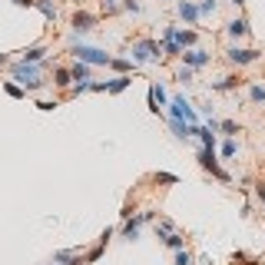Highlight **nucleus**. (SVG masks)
I'll return each mask as SVG.
<instances>
[{
  "label": "nucleus",
  "mask_w": 265,
  "mask_h": 265,
  "mask_svg": "<svg viewBox=\"0 0 265 265\" xmlns=\"http://www.w3.org/2000/svg\"><path fill=\"white\" fill-rule=\"evenodd\" d=\"M0 63H7V53H0Z\"/></svg>",
  "instance_id": "obj_33"
},
{
  "label": "nucleus",
  "mask_w": 265,
  "mask_h": 265,
  "mask_svg": "<svg viewBox=\"0 0 265 265\" xmlns=\"http://www.w3.org/2000/svg\"><path fill=\"white\" fill-rule=\"evenodd\" d=\"M232 4H235V7H242V4H245V0H232Z\"/></svg>",
  "instance_id": "obj_34"
},
{
  "label": "nucleus",
  "mask_w": 265,
  "mask_h": 265,
  "mask_svg": "<svg viewBox=\"0 0 265 265\" xmlns=\"http://www.w3.org/2000/svg\"><path fill=\"white\" fill-rule=\"evenodd\" d=\"M70 73H73V80H90V63H80V60H76Z\"/></svg>",
  "instance_id": "obj_24"
},
{
  "label": "nucleus",
  "mask_w": 265,
  "mask_h": 265,
  "mask_svg": "<svg viewBox=\"0 0 265 265\" xmlns=\"http://www.w3.org/2000/svg\"><path fill=\"white\" fill-rule=\"evenodd\" d=\"M258 56H262V53H258V50H252V47H232V50H229V60H232L235 66H245V63H255Z\"/></svg>",
  "instance_id": "obj_6"
},
{
  "label": "nucleus",
  "mask_w": 265,
  "mask_h": 265,
  "mask_svg": "<svg viewBox=\"0 0 265 265\" xmlns=\"http://www.w3.org/2000/svg\"><path fill=\"white\" fill-rule=\"evenodd\" d=\"M110 70H116V73H129V70H133V60H120V56H110Z\"/></svg>",
  "instance_id": "obj_23"
},
{
  "label": "nucleus",
  "mask_w": 265,
  "mask_h": 265,
  "mask_svg": "<svg viewBox=\"0 0 265 265\" xmlns=\"http://www.w3.org/2000/svg\"><path fill=\"white\" fill-rule=\"evenodd\" d=\"M129 83H133V76H129V73H120L116 80H106V83H90V90H93V93H123V90H126Z\"/></svg>",
  "instance_id": "obj_4"
},
{
  "label": "nucleus",
  "mask_w": 265,
  "mask_h": 265,
  "mask_svg": "<svg viewBox=\"0 0 265 265\" xmlns=\"http://www.w3.org/2000/svg\"><path fill=\"white\" fill-rule=\"evenodd\" d=\"M166 103H169V100H166V90H162V83H153V86H149V110L159 116Z\"/></svg>",
  "instance_id": "obj_10"
},
{
  "label": "nucleus",
  "mask_w": 265,
  "mask_h": 265,
  "mask_svg": "<svg viewBox=\"0 0 265 265\" xmlns=\"http://www.w3.org/2000/svg\"><path fill=\"white\" fill-rule=\"evenodd\" d=\"M176 80L183 83V86H189V83H193V66H183V70H176Z\"/></svg>",
  "instance_id": "obj_28"
},
{
  "label": "nucleus",
  "mask_w": 265,
  "mask_h": 265,
  "mask_svg": "<svg viewBox=\"0 0 265 265\" xmlns=\"http://www.w3.org/2000/svg\"><path fill=\"white\" fill-rule=\"evenodd\" d=\"M216 10H219L216 0H202V4H199V20H202V17H216Z\"/></svg>",
  "instance_id": "obj_25"
},
{
  "label": "nucleus",
  "mask_w": 265,
  "mask_h": 265,
  "mask_svg": "<svg viewBox=\"0 0 265 265\" xmlns=\"http://www.w3.org/2000/svg\"><path fill=\"white\" fill-rule=\"evenodd\" d=\"M43 56H47V47H43V43H37V47H27V50H24V60H27V63H40Z\"/></svg>",
  "instance_id": "obj_15"
},
{
  "label": "nucleus",
  "mask_w": 265,
  "mask_h": 265,
  "mask_svg": "<svg viewBox=\"0 0 265 265\" xmlns=\"http://www.w3.org/2000/svg\"><path fill=\"white\" fill-rule=\"evenodd\" d=\"M162 242H166V245H169V249H172V252L186 249V239H183V235L176 232V229H172V232H166V235H162Z\"/></svg>",
  "instance_id": "obj_19"
},
{
  "label": "nucleus",
  "mask_w": 265,
  "mask_h": 265,
  "mask_svg": "<svg viewBox=\"0 0 265 265\" xmlns=\"http://www.w3.org/2000/svg\"><path fill=\"white\" fill-rule=\"evenodd\" d=\"M33 7L40 10V14L47 17L50 24H53V20H56V7H53V0H33Z\"/></svg>",
  "instance_id": "obj_17"
},
{
  "label": "nucleus",
  "mask_w": 265,
  "mask_h": 265,
  "mask_svg": "<svg viewBox=\"0 0 265 265\" xmlns=\"http://www.w3.org/2000/svg\"><path fill=\"white\" fill-rule=\"evenodd\" d=\"M70 27H73L76 33H90L93 27H97V17L86 14V10H76V14H73V20H70Z\"/></svg>",
  "instance_id": "obj_9"
},
{
  "label": "nucleus",
  "mask_w": 265,
  "mask_h": 265,
  "mask_svg": "<svg viewBox=\"0 0 265 265\" xmlns=\"http://www.w3.org/2000/svg\"><path fill=\"white\" fill-rule=\"evenodd\" d=\"M219 133H225V136H239L242 126L235 120H219Z\"/></svg>",
  "instance_id": "obj_21"
},
{
  "label": "nucleus",
  "mask_w": 265,
  "mask_h": 265,
  "mask_svg": "<svg viewBox=\"0 0 265 265\" xmlns=\"http://www.w3.org/2000/svg\"><path fill=\"white\" fill-rule=\"evenodd\" d=\"M196 159H199V166L206 169V172H212V176L219 172V162H216V146H202L199 153H196Z\"/></svg>",
  "instance_id": "obj_8"
},
{
  "label": "nucleus",
  "mask_w": 265,
  "mask_h": 265,
  "mask_svg": "<svg viewBox=\"0 0 265 265\" xmlns=\"http://www.w3.org/2000/svg\"><path fill=\"white\" fill-rule=\"evenodd\" d=\"M100 7H103L106 17H113V14H120V0H100Z\"/></svg>",
  "instance_id": "obj_27"
},
{
  "label": "nucleus",
  "mask_w": 265,
  "mask_h": 265,
  "mask_svg": "<svg viewBox=\"0 0 265 265\" xmlns=\"http://www.w3.org/2000/svg\"><path fill=\"white\" fill-rule=\"evenodd\" d=\"M219 153H222V159H235V156H239V143H235V136H225V143H222Z\"/></svg>",
  "instance_id": "obj_18"
},
{
  "label": "nucleus",
  "mask_w": 265,
  "mask_h": 265,
  "mask_svg": "<svg viewBox=\"0 0 265 265\" xmlns=\"http://www.w3.org/2000/svg\"><path fill=\"white\" fill-rule=\"evenodd\" d=\"M123 235H126L129 242L136 239V235H139V219H133V216H129V219H126V225H123Z\"/></svg>",
  "instance_id": "obj_22"
},
{
  "label": "nucleus",
  "mask_w": 265,
  "mask_h": 265,
  "mask_svg": "<svg viewBox=\"0 0 265 265\" xmlns=\"http://www.w3.org/2000/svg\"><path fill=\"white\" fill-rule=\"evenodd\" d=\"M196 126H199V123H186V120H169V129L176 133V139H189V136H196Z\"/></svg>",
  "instance_id": "obj_12"
},
{
  "label": "nucleus",
  "mask_w": 265,
  "mask_h": 265,
  "mask_svg": "<svg viewBox=\"0 0 265 265\" xmlns=\"http://www.w3.org/2000/svg\"><path fill=\"white\" fill-rule=\"evenodd\" d=\"M53 265H83L76 252H53Z\"/></svg>",
  "instance_id": "obj_14"
},
{
  "label": "nucleus",
  "mask_w": 265,
  "mask_h": 265,
  "mask_svg": "<svg viewBox=\"0 0 265 265\" xmlns=\"http://www.w3.org/2000/svg\"><path fill=\"white\" fill-rule=\"evenodd\" d=\"M159 56H162L159 40H136L129 60H133V63H159Z\"/></svg>",
  "instance_id": "obj_2"
},
{
  "label": "nucleus",
  "mask_w": 265,
  "mask_h": 265,
  "mask_svg": "<svg viewBox=\"0 0 265 265\" xmlns=\"http://www.w3.org/2000/svg\"><path fill=\"white\" fill-rule=\"evenodd\" d=\"M176 10H179V17H183V20H186L189 27H196V24H199V4H196V0H179V4H176Z\"/></svg>",
  "instance_id": "obj_7"
},
{
  "label": "nucleus",
  "mask_w": 265,
  "mask_h": 265,
  "mask_svg": "<svg viewBox=\"0 0 265 265\" xmlns=\"http://www.w3.org/2000/svg\"><path fill=\"white\" fill-rule=\"evenodd\" d=\"M14 80H20L24 90H43L47 86V80L40 76V63H27V60L14 63Z\"/></svg>",
  "instance_id": "obj_1"
},
{
  "label": "nucleus",
  "mask_w": 265,
  "mask_h": 265,
  "mask_svg": "<svg viewBox=\"0 0 265 265\" xmlns=\"http://www.w3.org/2000/svg\"><path fill=\"white\" fill-rule=\"evenodd\" d=\"M70 53L80 60V63H90V66H110V53L106 50H97V47H86V43H73Z\"/></svg>",
  "instance_id": "obj_3"
},
{
  "label": "nucleus",
  "mask_w": 265,
  "mask_h": 265,
  "mask_svg": "<svg viewBox=\"0 0 265 265\" xmlns=\"http://www.w3.org/2000/svg\"><path fill=\"white\" fill-rule=\"evenodd\" d=\"M4 90H7L14 100H24V97H27V90L20 86V83H10V80H7V83H4Z\"/></svg>",
  "instance_id": "obj_26"
},
{
  "label": "nucleus",
  "mask_w": 265,
  "mask_h": 265,
  "mask_svg": "<svg viewBox=\"0 0 265 265\" xmlns=\"http://www.w3.org/2000/svg\"><path fill=\"white\" fill-rule=\"evenodd\" d=\"M53 83H56L60 90H66V86L73 83V73L66 70V66H56V70H53Z\"/></svg>",
  "instance_id": "obj_16"
},
{
  "label": "nucleus",
  "mask_w": 265,
  "mask_h": 265,
  "mask_svg": "<svg viewBox=\"0 0 265 265\" xmlns=\"http://www.w3.org/2000/svg\"><path fill=\"white\" fill-rule=\"evenodd\" d=\"M183 63L186 66H193V70H199V66H206V63H212V56L206 53V50H196V47H189V50H183Z\"/></svg>",
  "instance_id": "obj_5"
},
{
  "label": "nucleus",
  "mask_w": 265,
  "mask_h": 265,
  "mask_svg": "<svg viewBox=\"0 0 265 265\" xmlns=\"http://www.w3.org/2000/svg\"><path fill=\"white\" fill-rule=\"evenodd\" d=\"M156 183H179V176H172V172H156Z\"/></svg>",
  "instance_id": "obj_31"
},
{
  "label": "nucleus",
  "mask_w": 265,
  "mask_h": 265,
  "mask_svg": "<svg viewBox=\"0 0 265 265\" xmlns=\"http://www.w3.org/2000/svg\"><path fill=\"white\" fill-rule=\"evenodd\" d=\"M193 265H199V262H193Z\"/></svg>",
  "instance_id": "obj_35"
},
{
  "label": "nucleus",
  "mask_w": 265,
  "mask_h": 265,
  "mask_svg": "<svg viewBox=\"0 0 265 265\" xmlns=\"http://www.w3.org/2000/svg\"><path fill=\"white\" fill-rule=\"evenodd\" d=\"M239 76H222V80H216V83H212V93H229V90H235V86H239Z\"/></svg>",
  "instance_id": "obj_13"
},
{
  "label": "nucleus",
  "mask_w": 265,
  "mask_h": 265,
  "mask_svg": "<svg viewBox=\"0 0 265 265\" xmlns=\"http://www.w3.org/2000/svg\"><path fill=\"white\" fill-rule=\"evenodd\" d=\"M225 33H229L232 40L249 37V20H245V17H235V20H229V24H225Z\"/></svg>",
  "instance_id": "obj_11"
},
{
  "label": "nucleus",
  "mask_w": 265,
  "mask_h": 265,
  "mask_svg": "<svg viewBox=\"0 0 265 265\" xmlns=\"http://www.w3.org/2000/svg\"><path fill=\"white\" fill-rule=\"evenodd\" d=\"M249 103L252 106H262L265 103V86H262V83H252V86H249Z\"/></svg>",
  "instance_id": "obj_20"
},
{
  "label": "nucleus",
  "mask_w": 265,
  "mask_h": 265,
  "mask_svg": "<svg viewBox=\"0 0 265 265\" xmlns=\"http://www.w3.org/2000/svg\"><path fill=\"white\" fill-rule=\"evenodd\" d=\"M193 262H196V258L189 255L186 249H179V252H176V265H193Z\"/></svg>",
  "instance_id": "obj_29"
},
{
  "label": "nucleus",
  "mask_w": 265,
  "mask_h": 265,
  "mask_svg": "<svg viewBox=\"0 0 265 265\" xmlns=\"http://www.w3.org/2000/svg\"><path fill=\"white\" fill-rule=\"evenodd\" d=\"M56 106H60L56 100H40V103H37V110H43V113H53Z\"/></svg>",
  "instance_id": "obj_30"
},
{
  "label": "nucleus",
  "mask_w": 265,
  "mask_h": 265,
  "mask_svg": "<svg viewBox=\"0 0 265 265\" xmlns=\"http://www.w3.org/2000/svg\"><path fill=\"white\" fill-rule=\"evenodd\" d=\"M17 7H33V0H14Z\"/></svg>",
  "instance_id": "obj_32"
}]
</instances>
